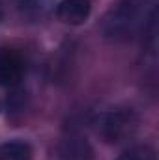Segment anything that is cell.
<instances>
[{
  "mask_svg": "<svg viewBox=\"0 0 159 160\" xmlns=\"http://www.w3.org/2000/svg\"><path fill=\"white\" fill-rule=\"evenodd\" d=\"M129 127H131V114H127V112H109V114H103L99 118L97 130L109 142H118L122 136H125L129 132Z\"/></svg>",
  "mask_w": 159,
  "mask_h": 160,
  "instance_id": "3957f363",
  "label": "cell"
},
{
  "mask_svg": "<svg viewBox=\"0 0 159 160\" xmlns=\"http://www.w3.org/2000/svg\"><path fill=\"white\" fill-rule=\"evenodd\" d=\"M92 11L90 0H62L56 8V15L66 24H82Z\"/></svg>",
  "mask_w": 159,
  "mask_h": 160,
  "instance_id": "277c9868",
  "label": "cell"
},
{
  "mask_svg": "<svg viewBox=\"0 0 159 160\" xmlns=\"http://www.w3.org/2000/svg\"><path fill=\"white\" fill-rule=\"evenodd\" d=\"M157 0H118L101 21V36L112 43H125L140 34L154 22Z\"/></svg>",
  "mask_w": 159,
  "mask_h": 160,
  "instance_id": "6da1fadb",
  "label": "cell"
},
{
  "mask_svg": "<svg viewBox=\"0 0 159 160\" xmlns=\"http://www.w3.org/2000/svg\"><path fill=\"white\" fill-rule=\"evenodd\" d=\"M116 160H156L154 151L146 149V147H139V149H131L125 155L118 157Z\"/></svg>",
  "mask_w": 159,
  "mask_h": 160,
  "instance_id": "8992f818",
  "label": "cell"
},
{
  "mask_svg": "<svg viewBox=\"0 0 159 160\" xmlns=\"http://www.w3.org/2000/svg\"><path fill=\"white\" fill-rule=\"evenodd\" d=\"M23 73H25L23 58L11 48H2L0 50V86L15 88L23 80Z\"/></svg>",
  "mask_w": 159,
  "mask_h": 160,
  "instance_id": "7a4b0ae2",
  "label": "cell"
},
{
  "mask_svg": "<svg viewBox=\"0 0 159 160\" xmlns=\"http://www.w3.org/2000/svg\"><path fill=\"white\" fill-rule=\"evenodd\" d=\"M0 160H32V147L21 140L6 142L0 145Z\"/></svg>",
  "mask_w": 159,
  "mask_h": 160,
  "instance_id": "5b68a950",
  "label": "cell"
}]
</instances>
